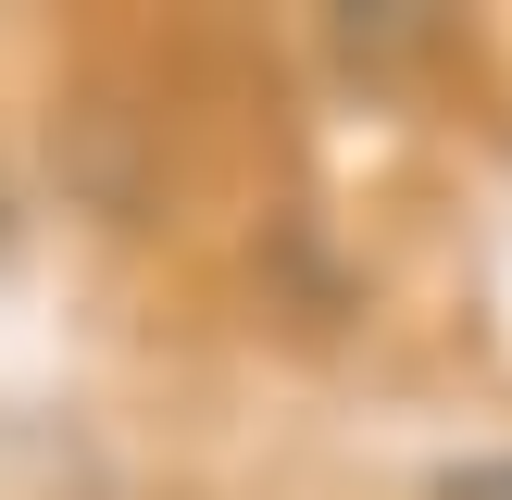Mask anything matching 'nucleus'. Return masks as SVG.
<instances>
[{
	"mask_svg": "<svg viewBox=\"0 0 512 500\" xmlns=\"http://www.w3.org/2000/svg\"><path fill=\"white\" fill-rule=\"evenodd\" d=\"M438 500H512V463H450Z\"/></svg>",
	"mask_w": 512,
	"mask_h": 500,
	"instance_id": "obj_2",
	"label": "nucleus"
},
{
	"mask_svg": "<svg viewBox=\"0 0 512 500\" xmlns=\"http://www.w3.org/2000/svg\"><path fill=\"white\" fill-rule=\"evenodd\" d=\"M425 38H438L425 0H363V13H338V50H350V63H400V50H425Z\"/></svg>",
	"mask_w": 512,
	"mask_h": 500,
	"instance_id": "obj_1",
	"label": "nucleus"
}]
</instances>
